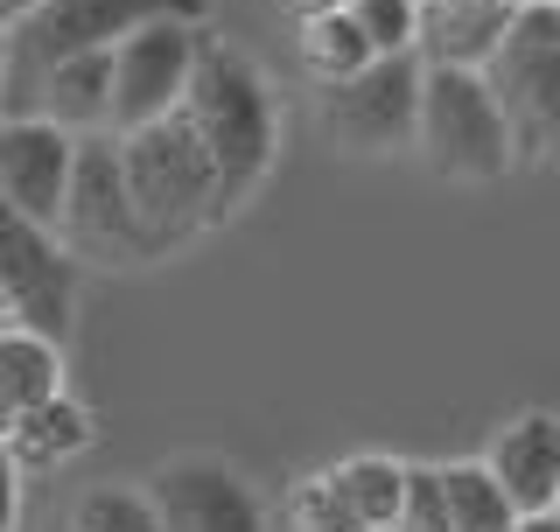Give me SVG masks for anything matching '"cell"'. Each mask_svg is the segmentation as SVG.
Listing matches in <instances>:
<instances>
[{"label": "cell", "instance_id": "ffe728a7", "mask_svg": "<svg viewBox=\"0 0 560 532\" xmlns=\"http://www.w3.org/2000/svg\"><path fill=\"white\" fill-rule=\"evenodd\" d=\"M288 525L294 532H364L358 519H350V505H343V490H337V476H302V484L288 490Z\"/></svg>", "mask_w": 560, "mask_h": 532}, {"label": "cell", "instance_id": "d6986e66", "mask_svg": "<svg viewBox=\"0 0 560 532\" xmlns=\"http://www.w3.org/2000/svg\"><path fill=\"white\" fill-rule=\"evenodd\" d=\"M302 63L323 84H337V78H350V70L372 63V43H364L358 14H350V8H315V14H302Z\"/></svg>", "mask_w": 560, "mask_h": 532}, {"label": "cell", "instance_id": "83f0119b", "mask_svg": "<svg viewBox=\"0 0 560 532\" xmlns=\"http://www.w3.org/2000/svg\"><path fill=\"white\" fill-rule=\"evenodd\" d=\"M8 428H14V406H8V393H0V441H8Z\"/></svg>", "mask_w": 560, "mask_h": 532}, {"label": "cell", "instance_id": "52a82bcc", "mask_svg": "<svg viewBox=\"0 0 560 532\" xmlns=\"http://www.w3.org/2000/svg\"><path fill=\"white\" fill-rule=\"evenodd\" d=\"M0 301H8L14 323L49 336V344H63L70 315H78V253L49 224H35L8 204H0Z\"/></svg>", "mask_w": 560, "mask_h": 532}, {"label": "cell", "instance_id": "6da1fadb", "mask_svg": "<svg viewBox=\"0 0 560 532\" xmlns=\"http://www.w3.org/2000/svg\"><path fill=\"white\" fill-rule=\"evenodd\" d=\"M183 113L210 148V169H218V210L245 204L273 162V99L259 84V70L232 43L203 35L197 63H189V84H183Z\"/></svg>", "mask_w": 560, "mask_h": 532}, {"label": "cell", "instance_id": "8992f818", "mask_svg": "<svg viewBox=\"0 0 560 532\" xmlns=\"http://www.w3.org/2000/svg\"><path fill=\"white\" fill-rule=\"evenodd\" d=\"M57 239L78 259H105V266H133V259H154V253H162L154 232L140 224V210H133V189H127V169H119V134L113 127L78 134Z\"/></svg>", "mask_w": 560, "mask_h": 532}, {"label": "cell", "instance_id": "7402d4cb", "mask_svg": "<svg viewBox=\"0 0 560 532\" xmlns=\"http://www.w3.org/2000/svg\"><path fill=\"white\" fill-rule=\"evenodd\" d=\"M343 8L358 14L372 57H399V49H413V35H420V0H343Z\"/></svg>", "mask_w": 560, "mask_h": 532}, {"label": "cell", "instance_id": "5b68a950", "mask_svg": "<svg viewBox=\"0 0 560 532\" xmlns=\"http://www.w3.org/2000/svg\"><path fill=\"white\" fill-rule=\"evenodd\" d=\"M483 78L512 127V154L560 162V22L547 0H518L512 28L483 57Z\"/></svg>", "mask_w": 560, "mask_h": 532}, {"label": "cell", "instance_id": "1f68e13d", "mask_svg": "<svg viewBox=\"0 0 560 532\" xmlns=\"http://www.w3.org/2000/svg\"><path fill=\"white\" fill-rule=\"evenodd\" d=\"M0 57H8V35H0Z\"/></svg>", "mask_w": 560, "mask_h": 532}, {"label": "cell", "instance_id": "ba28073f", "mask_svg": "<svg viewBox=\"0 0 560 532\" xmlns=\"http://www.w3.org/2000/svg\"><path fill=\"white\" fill-rule=\"evenodd\" d=\"M197 43H203V22H183V14H154L133 35H119L113 43V134L148 127V119L183 105Z\"/></svg>", "mask_w": 560, "mask_h": 532}, {"label": "cell", "instance_id": "8fae6325", "mask_svg": "<svg viewBox=\"0 0 560 532\" xmlns=\"http://www.w3.org/2000/svg\"><path fill=\"white\" fill-rule=\"evenodd\" d=\"M148 505L162 532H267L259 498L238 484V470L210 463V455H183V463L154 470Z\"/></svg>", "mask_w": 560, "mask_h": 532}, {"label": "cell", "instance_id": "e0dca14e", "mask_svg": "<svg viewBox=\"0 0 560 532\" xmlns=\"http://www.w3.org/2000/svg\"><path fill=\"white\" fill-rule=\"evenodd\" d=\"M329 476H337L350 519L364 532H393L399 498H407V463H393V455H350V463H337Z\"/></svg>", "mask_w": 560, "mask_h": 532}, {"label": "cell", "instance_id": "9c48e42d", "mask_svg": "<svg viewBox=\"0 0 560 532\" xmlns=\"http://www.w3.org/2000/svg\"><path fill=\"white\" fill-rule=\"evenodd\" d=\"M323 119L343 148L358 154H393L413 140L420 119V49H399V57H372L364 70H350L323 92Z\"/></svg>", "mask_w": 560, "mask_h": 532}, {"label": "cell", "instance_id": "7c38bea8", "mask_svg": "<svg viewBox=\"0 0 560 532\" xmlns=\"http://www.w3.org/2000/svg\"><path fill=\"white\" fill-rule=\"evenodd\" d=\"M518 0H420V63H469L483 70V57L498 49V35L512 28Z\"/></svg>", "mask_w": 560, "mask_h": 532}, {"label": "cell", "instance_id": "5bb4252c", "mask_svg": "<svg viewBox=\"0 0 560 532\" xmlns=\"http://www.w3.org/2000/svg\"><path fill=\"white\" fill-rule=\"evenodd\" d=\"M490 476L504 484V498L518 511H547L560 490V420L553 414H525L498 435L490 449Z\"/></svg>", "mask_w": 560, "mask_h": 532}, {"label": "cell", "instance_id": "30bf717a", "mask_svg": "<svg viewBox=\"0 0 560 532\" xmlns=\"http://www.w3.org/2000/svg\"><path fill=\"white\" fill-rule=\"evenodd\" d=\"M70 154H78V134L57 127V119H43V113L0 119V204L57 232L63 189H70Z\"/></svg>", "mask_w": 560, "mask_h": 532}, {"label": "cell", "instance_id": "cb8c5ba5", "mask_svg": "<svg viewBox=\"0 0 560 532\" xmlns=\"http://www.w3.org/2000/svg\"><path fill=\"white\" fill-rule=\"evenodd\" d=\"M14 511H22V470L0 455V532H14Z\"/></svg>", "mask_w": 560, "mask_h": 532}, {"label": "cell", "instance_id": "44dd1931", "mask_svg": "<svg viewBox=\"0 0 560 532\" xmlns=\"http://www.w3.org/2000/svg\"><path fill=\"white\" fill-rule=\"evenodd\" d=\"M70 525L78 532H162L148 490H92V498H78Z\"/></svg>", "mask_w": 560, "mask_h": 532}, {"label": "cell", "instance_id": "7a4b0ae2", "mask_svg": "<svg viewBox=\"0 0 560 532\" xmlns=\"http://www.w3.org/2000/svg\"><path fill=\"white\" fill-rule=\"evenodd\" d=\"M119 169H127V189H133V210L140 224L154 232V245H183L189 232L218 224V169H210V148L197 140L189 113L148 119V127H127L119 134Z\"/></svg>", "mask_w": 560, "mask_h": 532}, {"label": "cell", "instance_id": "2e32d148", "mask_svg": "<svg viewBox=\"0 0 560 532\" xmlns=\"http://www.w3.org/2000/svg\"><path fill=\"white\" fill-rule=\"evenodd\" d=\"M0 393H8L14 414L35 406V400H49V393H63V344L8 323L0 329Z\"/></svg>", "mask_w": 560, "mask_h": 532}, {"label": "cell", "instance_id": "d4e9b609", "mask_svg": "<svg viewBox=\"0 0 560 532\" xmlns=\"http://www.w3.org/2000/svg\"><path fill=\"white\" fill-rule=\"evenodd\" d=\"M35 8H43V0H0V35H8L14 22H28Z\"/></svg>", "mask_w": 560, "mask_h": 532}, {"label": "cell", "instance_id": "4fadbf2b", "mask_svg": "<svg viewBox=\"0 0 560 532\" xmlns=\"http://www.w3.org/2000/svg\"><path fill=\"white\" fill-rule=\"evenodd\" d=\"M28 105L43 119H57L70 134H98L113 127V49H78V57H57L35 78Z\"/></svg>", "mask_w": 560, "mask_h": 532}, {"label": "cell", "instance_id": "484cf974", "mask_svg": "<svg viewBox=\"0 0 560 532\" xmlns=\"http://www.w3.org/2000/svg\"><path fill=\"white\" fill-rule=\"evenodd\" d=\"M512 532H560V519H553V511H518Z\"/></svg>", "mask_w": 560, "mask_h": 532}, {"label": "cell", "instance_id": "277c9868", "mask_svg": "<svg viewBox=\"0 0 560 532\" xmlns=\"http://www.w3.org/2000/svg\"><path fill=\"white\" fill-rule=\"evenodd\" d=\"M154 14H183V22H203L210 0H43L28 22L8 28V57H0V78H8V113H35L28 105V84L43 78L57 57H78V49H113L119 35H133L140 22Z\"/></svg>", "mask_w": 560, "mask_h": 532}, {"label": "cell", "instance_id": "ac0fdd59", "mask_svg": "<svg viewBox=\"0 0 560 532\" xmlns=\"http://www.w3.org/2000/svg\"><path fill=\"white\" fill-rule=\"evenodd\" d=\"M442 498H448V532H512V519H518V505L504 498L490 463H448Z\"/></svg>", "mask_w": 560, "mask_h": 532}, {"label": "cell", "instance_id": "f1b7e54d", "mask_svg": "<svg viewBox=\"0 0 560 532\" xmlns=\"http://www.w3.org/2000/svg\"><path fill=\"white\" fill-rule=\"evenodd\" d=\"M8 323H14V315H8V301H0V329H8Z\"/></svg>", "mask_w": 560, "mask_h": 532}, {"label": "cell", "instance_id": "3957f363", "mask_svg": "<svg viewBox=\"0 0 560 532\" xmlns=\"http://www.w3.org/2000/svg\"><path fill=\"white\" fill-rule=\"evenodd\" d=\"M413 148L428 154L455 183H490L518 162L512 154V127L498 113L483 70L469 63H420V119H413Z\"/></svg>", "mask_w": 560, "mask_h": 532}, {"label": "cell", "instance_id": "9a60e30c", "mask_svg": "<svg viewBox=\"0 0 560 532\" xmlns=\"http://www.w3.org/2000/svg\"><path fill=\"white\" fill-rule=\"evenodd\" d=\"M78 449H92V406H78L70 393H49V400L22 406L8 441H0V455H8L14 470H57Z\"/></svg>", "mask_w": 560, "mask_h": 532}, {"label": "cell", "instance_id": "d6a6232c", "mask_svg": "<svg viewBox=\"0 0 560 532\" xmlns=\"http://www.w3.org/2000/svg\"><path fill=\"white\" fill-rule=\"evenodd\" d=\"M70 532H78V525H70Z\"/></svg>", "mask_w": 560, "mask_h": 532}, {"label": "cell", "instance_id": "603a6c76", "mask_svg": "<svg viewBox=\"0 0 560 532\" xmlns=\"http://www.w3.org/2000/svg\"><path fill=\"white\" fill-rule=\"evenodd\" d=\"M393 532H448V498H442V470L407 463V498H399Z\"/></svg>", "mask_w": 560, "mask_h": 532}, {"label": "cell", "instance_id": "4dcf8cb0", "mask_svg": "<svg viewBox=\"0 0 560 532\" xmlns=\"http://www.w3.org/2000/svg\"><path fill=\"white\" fill-rule=\"evenodd\" d=\"M547 8H553V22H560V0H547Z\"/></svg>", "mask_w": 560, "mask_h": 532}, {"label": "cell", "instance_id": "f546056e", "mask_svg": "<svg viewBox=\"0 0 560 532\" xmlns=\"http://www.w3.org/2000/svg\"><path fill=\"white\" fill-rule=\"evenodd\" d=\"M547 511H553V519H560V490H553V505H547Z\"/></svg>", "mask_w": 560, "mask_h": 532}, {"label": "cell", "instance_id": "4316f807", "mask_svg": "<svg viewBox=\"0 0 560 532\" xmlns=\"http://www.w3.org/2000/svg\"><path fill=\"white\" fill-rule=\"evenodd\" d=\"M294 14H315V8H343V0H288Z\"/></svg>", "mask_w": 560, "mask_h": 532}]
</instances>
